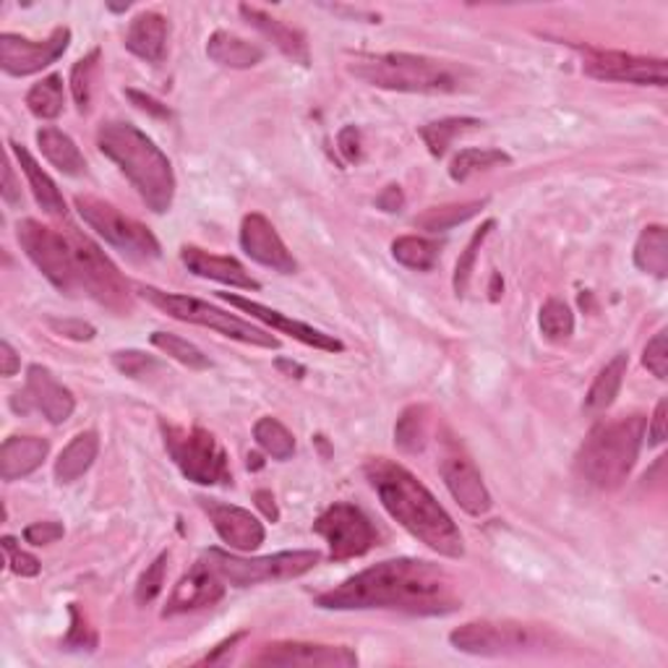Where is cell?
<instances>
[{
  "mask_svg": "<svg viewBox=\"0 0 668 668\" xmlns=\"http://www.w3.org/2000/svg\"><path fill=\"white\" fill-rule=\"evenodd\" d=\"M71 617H73V627H71V632H68L66 642H63L66 648H68V650H71V648H79V650H95L97 637H95L92 629H89L87 625H84L81 613H79V609H76V606H71Z\"/></svg>",
  "mask_w": 668,
  "mask_h": 668,
  "instance_id": "c3c4849f",
  "label": "cell"
},
{
  "mask_svg": "<svg viewBox=\"0 0 668 668\" xmlns=\"http://www.w3.org/2000/svg\"><path fill=\"white\" fill-rule=\"evenodd\" d=\"M627 366H629V355L619 353L601 369V374L596 376L593 386H590L588 397H584V407H588L590 413H601V410H606L613 400H617L621 382H625L627 376Z\"/></svg>",
  "mask_w": 668,
  "mask_h": 668,
  "instance_id": "1f68e13d",
  "label": "cell"
},
{
  "mask_svg": "<svg viewBox=\"0 0 668 668\" xmlns=\"http://www.w3.org/2000/svg\"><path fill=\"white\" fill-rule=\"evenodd\" d=\"M392 256L402 267L429 272L439 262V243L429 238H418V235H405L392 243Z\"/></svg>",
  "mask_w": 668,
  "mask_h": 668,
  "instance_id": "836d02e7",
  "label": "cell"
},
{
  "mask_svg": "<svg viewBox=\"0 0 668 668\" xmlns=\"http://www.w3.org/2000/svg\"><path fill=\"white\" fill-rule=\"evenodd\" d=\"M76 209H79L84 223L124 254L134 256V259H157L159 256V240L155 233L136 219L126 217L112 204L95 199V196H76Z\"/></svg>",
  "mask_w": 668,
  "mask_h": 668,
  "instance_id": "8fae6325",
  "label": "cell"
},
{
  "mask_svg": "<svg viewBox=\"0 0 668 668\" xmlns=\"http://www.w3.org/2000/svg\"><path fill=\"white\" fill-rule=\"evenodd\" d=\"M541 332L543 337L553 340V343H564L572 337L574 332V314L564 301L551 298L543 303L541 308Z\"/></svg>",
  "mask_w": 668,
  "mask_h": 668,
  "instance_id": "60d3db41",
  "label": "cell"
},
{
  "mask_svg": "<svg viewBox=\"0 0 668 668\" xmlns=\"http://www.w3.org/2000/svg\"><path fill=\"white\" fill-rule=\"evenodd\" d=\"M582 71L598 81H625L640 87H666L668 63L664 58L629 56L621 50H584Z\"/></svg>",
  "mask_w": 668,
  "mask_h": 668,
  "instance_id": "5bb4252c",
  "label": "cell"
},
{
  "mask_svg": "<svg viewBox=\"0 0 668 668\" xmlns=\"http://www.w3.org/2000/svg\"><path fill=\"white\" fill-rule=\"evenodd\" d=\"M207 56L225 68H254L264 60V50L230 32H215L207 42Z\"/></svg>",
  "mask_w": 668,
  "mask_h": 668,
  "instance_id": "f546056e",
  "label": "cell"
},
{
  "mask_svg": "<svg viewBox=\"0 0 668 668\" xmlns=\"http://www.w3.org/2000/svg\"><path fill=\"white\" fill-rule=\"evenodd\" d=\"M642 363L652 371V376L666 379L668 374V345H666V332H658L656 337L650 340L648 347H645Z\"/></svg>",
  "mask_w": 668,
  "mask_h": 668,
  "instance_id": "bcb514c9",
  "label": "cell"
},
{
  "mask_svg": "<svg viewBox=\"0 0 668 668\" xmlns=\"http://www.w3.org/2000/svg\"><path fill=\"white\" fill-rule=\"evenodd\" d=\"M340 151H343L345 159L351 163H358L361 159V134L355 126H347L343 134H340Z\"/></svg>",
  "mask_w": 668,
  "mask_h": 668,
  "instance_id": "816d5d0a",
  "label": "cell"
},
{
  "mask_svg": "<svg viewBox=\"0 0 668 668\" xmlns=\"http://www.w3.org/2000/svg\"><path fill=\"white\" fill-rule=\"evenodd\" d=\"M76 259V277H79V293L100 303V306L116 311V314H128L134 306L128 283L120 275L116 264L102 254V248L87 238V235L76 233L68 227Z\"/></svg>",
  "mask_w": 668,
  "mask_h": 668,
  "instance_id": "ba28073f",
  "label": "cell"
},
{
  "mask_svg": "<svg viewBox=\"0 0 668 668\" xmlns=\"http://www.w3.org/2000/svg\"><path fill=\"white\" fill-rule=\"evenodd\" d=\"M3 199L11 207H19L21 204V188L17 186V178H13V167L6 163L3 165Z\"/></svg>",
  "mask_w": 668,
  "mask_h": 668,
  "instance_id": "db71d44e",
  "label": "cell"
},
{
  "mask_svg": "<svg viewBox=\"0 0 668 668\" xmlns=\"http://www.w3.org/2000/svg\"><path fill=\"white\" fill-rule=\"evenodd\" d=\"M17 238L21 248H24V254L35 262V267L40 269L60 293H79V277H76V259L68 230L60 233L56 227L37 223V219H24V223H19L17 227Z\"/></svg>",
  "mask_w": 668,
  "mask_h": 668,
  "instance_id": "30bf717a",
  "label": "cell"
},
{
  "mask_svg": "<svg viewBox=\"0 0 668 668\" xmlns=\"http://www.w3.org/2000/svg\"><path fill=\"white\" fill-rule=\"evenodd\" d=\"M318 551H283L272 557L240 559L219 549H209L207 564L235 588H248V584L262 582H283L311 572L318 564Z\"/></svg>",
  "mask_w": 668,
  "mask_h": 668,
  "instance_id": "9c48e42d",
  "label": "cell"
},
{
  "mask_svg": "<svg viewBox=\"0 0 668 668\" xmlns=\"http://www.w3.org/2000/svg\"><path fill=\"white\" fill-rule=\"evenodd\" d=\"M497 227V223L493 219H485V223L478 227L473 238H470V243L465 246V250H462V256L458 259V267H454V293L458 295H465L468 293V285H470V275H473L475 269V259H478V250H481L483 240L489 238V233Z\"/></svg>",
  "mask_w": 668,
  "mask_h": 668,
  "instance_id": "b9f144b4",
  "label": "cell"
},
{
  "mask_svg": "<svg viewBox=\"0 0 668 668\" xmlns=\"http://www.w3.org/2000/svg\"><path fill=\"white\" fill-rule=\"evenodd\" d=\"M442 478L446 489L454 497V501L473 518H481L491 510V493L485 489L481 473L473 465V460H468L465 454H446L442 460Z\"/></svg>",
  "mask_w": 668,
  "mask_h": 668,
  "instance_id": "44dd1931",
  "label": "cell"
},
{
  "mask_svg": "<svg viewBox=\"0 0 668 668\" xmlns=\"http://www.w3.org/2000/svg\"><path fill=\"white\" fill-rule=\"evenodd\" d=\"M478 126H481V120L478 118H444V120H436V124L423 126L421 139L426 141L431 155L442 157L460 134L473 131V128H478Z\"/></svg>",
  "mask_w": 668,
  "mask_h": 668,
  "instance_id": "e575fe53",
  "label": "cell"
},
{
  "mask_svg": "<svg viewBox=\"0 0 668 668\" xmlns=\"http://www.w3.org/2000/svg\"><path fill=\"white\" fill-rule=\"evenodd\" d=\"M645 415H625L590 431L577 454V470L590 485L613 491L632 473L645 439Z\"/></svg>",
  "mask_w": 668,
  "mask_h": 668,
  "instance_id": "5b68a950",
  "label": "cell"
},
{
  "mask_svg": "<svg viewBox=\"0 0 668 668\" xmlns=\"http://www.w3.org/2000/svg\"><path fill=\"white\" fill-rule=\"evenodd\" d=\"M3 551L9 553V567L13 574H19V577L40 574V561H37L32 553L21 551L13 538H3Z\"/></svg>",
  "mask_w": 668,
  "mask_h": 668,
  "instance_id": "7dc6e473",
  "label": "cell"
},
{
  "mask_svg": "<svg viewBox=\"0 0 668 668\" xmlns=\"http://www.w3.org/2000/svg\"><path fill=\"white\" fill-rule=\"evenodd\" d=\"M180 262H184L186 269L194 272L196 277L215 279V283L240 287V291H259L262 287L233 256H217L196 246H184L180 248Z\"/></svg>",
  "mask_w": 668,
  "mask_h": 668,
  "instance_id": "603a6c76",
  "label": "cell"
},
{
  "mask_svg": "<svg viewBox=\"0 0 668 668\" xmlns=\"http://www.w3.org/2000/svg\"><path fill=\"white\" fill-rule=\"evenodd\" d=\"M650 444H664L666 442V400H660L656 405V413H652V423L648 429Z\"/></svg>",
  "mask_w": 668,
  "mask_h": 668,
  "instance_id": "f5cc1de1",
  "label": "cell"
},
{
  "mask_svg": "<svg viewBox=\"0 0 668 668\" xmlns=\"http://www.w3.org/2000/svg\"><path fill=\"white\" fill-rule=\"evenodd\" d=\"M128 97H131V100L136 102V108L149 110L151 116H159V118L170 116V112H167V108H163V105H159L157 100H151V97H147V95H139V92H134V89H128Z\"/></svg>",
  "mask_w": 668,
  "mask_h": 668,
  "instance_id": "6f0895ef",
  "label": "cell"
},
{
  "mask_svg": "<svg viewBox=\"0 0 668 668\" xmlns=\"http://www.w3.org/2000/svg\"><path fill=\"white\" fill-rule=\"evenodd\" d=\"M240 246L254 262L279 272V275H293L298 262L287 250L285 240L279 238L275 225L264 215H248L240 225Z\"/></svg>",
  "mask_w": 668,
  "mask_h": 668,
  "instance_id": "ac0fdd59",
  "label": "cell"
},
{
  "mask_svg": "<svg viewBox=\"0 0 668 668\" xmlns=\"http://www.w3.org/2000/svg\"><path fill=\"white\" fill-rule=\"evenodd\" d=\"M379 207H382L384 212H400L402 204H405V196H402L400 186H386L384 194L379 196L376 199Z\"/></svg>",
  "mask_w": 668,
  "mask_h": 668,
  "instance_id": "9f6ffc18",
  "label": "cell"
},
{
  "mask_svg": "<svg viewBox=\"0 0 668 668\" xmlns=\"http://www.w3.org/2000/svg\"><path fill=\"white\" fill-rule=\"evenodd\" d=\"M429 442V410L423 405L407 407L405 413L397 418V426H394V444L402 452H423V446Z\"/></svg>",
  "mask_w": 668,
  "mask_h": 668,
  "instance_id": "d6a6232c",
  "label": "cell"
},
{
  "mask_svg": "<svg viewBox=\"0 0 668 668\" xmlns=\"http://www.w3.org/2000/svg\"><path fill=\"white\" fill-rule=\"evenodd\" d=\"M347 71L369 87L410 95H452L473 79L465 66L410 52H355Z\"/></svg>",
  "mask_w": 668,
  "mask_h": 668,
  "instance_id": "277c9868",
  "label": "cell"
},
{
  "mask_svg": "<svg viewBox=\"0 0 668 668\" xmlns=\"http://www.w3.org/2000/svg\"><path fill=\"white\" fill-rule=\"evenodd\" d=\"M50 330L58 332L60 337H68V340H79V343H84V340H92L95 337V326L87 324V322H76V318H48Z\"/></svg>",
  "mask_w": 668,
  "mask_h": 668,
  "instance_id": "681fc988",
  "label": "cell"
},
{
  "mask_svg": "<svg viewBox=\"0 0 668 668\" xmlns=\"http://www.w3.org/2000/svg\"><path fill=\"white\" fill-rule=\"evenodd\" d=\"M254 439L269 458L291 460L295 452V439L277 418H262L254 426Z\"/></svg>",
  "mask_w": 668,
  "mask_h": 668,
  "instance_id": "74e56055",
  "label": "cell"
},
{
  "mask_svg": "<svg viewBox=\"0 0 668 668\" xmlns=\"http://www.w3.org/2000/svg\"><path fill=\"white\" fill-rule=\"evenodd\" d=\"M223 582H225L223 577H219L207 561H199L191 572L180 577L173 596L167 598L163 617H176V613L196 611V609H204V606H215L217 601H223L225 596Z\"/></svg>",
  "mask_w": 668,
  "mask_h": 668,
  "instance_id": "7402d4cb",
  "label": "cell"
},
{
  "mask_svg": "<svg viewBox=\"0 0 668 668\" xmlns=\"http://www.w3.org/2000/svg\"><path fill=\"white\" fill-rule=\"evenodd\" d=\"M202 510L209 514L217 536L235 551H254L264 543V525L248 510L223 504L215 499H199Z\"/></svg>",
  "mask_w": 668,
  "mask_h": 668,
  "instance_id": "ffe728a7",
  "label": "cell"
},
{
  "mask_svg": "<svg viewBox=\"0 0 668 668\" xmlns=\"http://www.w3.org/2000/svg\"><path fill=\"white\" fill-rule=\"evenodd\" d=\"M254 499H256V507H259V510L264 512V518L272 520V522L279 520V510H277V504H275V497H272L269 491H264V489L256 491Z\"/></svg>",
  "mask_w": 668,
  "mask_h": 668,
  "instance_id": "680465c9",
  "label": "cell"
},
{
  "mask_svg": "<svg viewBox=\"0 0 668 668\" xmlns=\"http://www.w3.org/2000/svg\"><path fill=\"white\" fill-rule=\"evenodd\" d=\"M151 345H155L157 351H163L165 355H170V358H176L178 363H184V366H188V369H194V371H207L209 369L207 355H204L194 343H188V340L178 337V334L155 332V334H151Z\"/></svg>",
  "mask_w": 668,
  "mask_h": 668,
  "instance_id": "ab89813d",
  "label": "cell"
},
{
  "mask_svg": "<svg viewBox=\"0 0 668 668\" xmlns=\"http://www.w3.org/2000/svg\"><path fill=\"white\" fill-rule=\"evenodd\" d=\"M277 366H279V369H285V371H287V374H291V376L295 374V379H301V376H303V366H298V363H287V361H279V363H277Z\"/></svg>",
  "mask_w": 668,
  "mask_h": 668,
  "instance_id": "91938a15",
  "label": "cell"
},
{
  "mask_svg": "<svg viewBox=\"0 0 668 668\" xmlns=\"http://www.w3.org/2000/svg\"><path fill=\"white\" fill-rule=\"evenodd\" d=\"M512 157L504 155L501 149H462L458 157L452 159L450 165V176L454 180H468L470 176L481 170H491L497 165H510Z\"/></svg>",
  "mask_w": 668,
  "mask_h": 668,
  "instance_id": "8d00e7d4",
  "label": "cell"
},
{
  "mask_svg": "<svg viewBox=\"0 0 668 668\" xmlns=\"http://www.w3.org/2000/svg\"><path fill=\"white\" fill-rule=\"evenodd\" d=\"M50 444L40 436H11L0 446V478L3 481H19L29 473H35L48 458Z\"/></svg>",
  "mask_w": 668,
  "mask_h": 668,
  "instance_id": "d4e9b609",
  "label": "cell"
},
{
  "mask_svg": "<svg viewBox=\"0 0 668 668\" xmlns=\"http://www.w3.org/2000/svg\"><path fill=\"white\" fill-rule=\"evenodd\" d=\"M24 538L32 546H50L63 538V525L60 522H35L24 530Z\"/></svg>",
  "mask_w": 668,
  "mask_h": 668,
  "instance_id": "f907efd6",
  "label": "cell"
},
{
  "mask_svg": "<svg viewBox=\"0 0 668 668\" xmlns=\"http://www.w3.org/2000/svg\"><path fill=\"white\" fill-rule=\"evenodd\" d=\"M165 42L167 21L155 11L139 13L126 32V48L131 50L136 58L147 60V63H159V60L165 58Z\"/></svg>",
  "mask_w": 668,
  "mask_h": 668,
  "instance_id": "484cf974",
  "label": "cell"
},
{
  "mask_svg": "<svg viewBox=\"0 0 668 668\" xmlns=\"http://www.w3.org/2000/svg\"><path fill=\"white\" fill-rule=\"evenodd\" d=\"M165 567H167V551L159 553V557L147 567V572L141 574L139 584H136V601H139L141 606L151 603L159 593H163Z\"/></svg>",
  "mask_w": 668,
  "mask_h": 668,
  "instance_id": "ee69618b",
  "label": "cell"
},
{
  "mask_svg": "<svg viewBox=\"0 0 668 668\" xmlns=\"http://www.w3.org/2000/svg\"><path fill=\"white\" fill-rule=\"evenodd\" d=\"M366 478L382 499L384 510L418 541L446 559H460L465 553L460 528L454 525V520L439 504L434 493L407 468L386 458H376L366 462Z\"/></svg>",
  "mask_w": 668,
  "mask_h": 668,
  "instance_id": "7a4b0ae2",
  "label": "cell"
},
{
  "mask_svg": "<svg viewBox=\"0 0 668 668\" xmlns=\"http://www.w3.org/2000/svg\"><path fill=\"white\" fill-rule=\"evenodd\" d=\"M100 452V436L95 431H81L71 439V444L58 454L56 460V478L58 483H73L92 468Z\"/></svg>",
  "mask_w": 668,
  "mask_h": 668,
  "instance_id": "83f0119b",
  "label": "cell"
},
{
  "mask_svg": "<svg viewBox=\"0 0 668 668\" xmlns=\"http://www.w3.org/2000/svg\"><path fill=\"white\" fill-rule=\"evenodd\" d=\"M240 17L246 19L254 29H259L264 37H269L283 56H287L301 66L311 63L308 42H306V37H303V32H298V29L287 27L285 21L269 17L267 11L256 9V6H240Z\"/></svg>",
  "mask_w": 668,
  "mask_h": 668,
  "instance_id": "cb8c5ba5",
  "label": "cell"
},
{
  "mask_svg": "<svg viewBox=\"0 0 668 668\" xmlns=\"http://www.w3.org/2000/svg\"><path fill=\"white\" fill-rule=\"evenodd\" d=\"M112 366H116L120 374L139 379V376H147L151 369H157V361L151 358V355L139 351H118L112 353Z\"/></svg>",
  "mask_w": 668,
  "mask_h": 668,
  "instance_id": "f6af8a7d",
  "label": "cell"
},
{
  "mask_svg": "<svg viewBox=\"0 0 668 668\" xmlns=\"http://www.w3.org/2000/svg\"><path fill=\"white\" fill-rule=\"evenodd\" d=\"M256 666H334L351 668L358 664V656L343 645H318V642H269L262 645L256 656H250Z\"/></svg>",
  "mask_w": 668,
  "mask_h": 668,
  "instance_id": "2e32d148",
  "label": "cell"
},
{
  "mask_svg": "<svg viewBox=\"0 0 668 668\" xmlns=\"http://www.w3.org/2000/svg\"><path fill=\"white\" fill-rule=\"evenodd\" d=\"M19 397L21 402L13 397V407H17L19 413H27L29 407H37L52 426L66 423L76 410V397L71 390H66L45 366H29L27 386Z\"/></svg>",
  "mask_w": 668,
  "mask_h": 668,
  "instance_id": "e0dca14e",
  "label": "cell"
},
{
  "mask_svg": "<svg viewBox=\"0 0 668 668\" xmlns=\"http://www.w3.org/2000/svg\"><path fill=\"white\" fill-rule=\"evenodd\" d=\"M27 105L37 118H58L60 112H63V79H60L58 73H52L40 84H35L27 95Z\"/></svg>",
  "mask_w": 668,
  "mask_h": 668,
  "instance_id": "d590c367",
  "label": "cell"
},
{
  "mask_svg": "<svg viewBox=\"0 0 668 668\" xmlns=\"http://www.w3.org/2000/svg\"><path fill=\"white\" fill-rule=\"evenodd\" d=\"M37 144H40L45 159L50 165H56L63 176H84L87 163H84V155L71 136L58 131L56 126H45L37 131Z\"/></svg>",
  "mask_w": 668,
  "mask_h": 668,
  "instance_id": "f1b7e54d",
  "label": "cell"
},
{
  "mask_svg": "<svg viewBox=\"0 0 668 668\" xmlns=\"http://www.w3.org/2000/svg\"><path fill=\"white\" fill-rule=\"evenodd\" d=\"M159 429H163L167 454H170L173 462H176L188 481L199 485L233 483L230 462H227L223 444L209 431L199 426L184 429L167 421L159 423Z\"/></svg>",
  "mask_w": 668,
  "mask_h": 668,
  "instance_id": "52a82bcc",
  "label": "cell"
},
{
  "mask_svg": "<svg viewBox=\"0 0 668 668\" xmlns=\"http://www.w3.org/2000/svg\"><path fill=\"white\" fill-rule=\"evenodd\" d=\"M450 642L460 652L470 656H504L541 645V632L536 627L518 625V621H468L454 629Z\"/></svg>",
  "mask_w": 668,
  "mask_h": 668,
  "instance_id": "4fadbf2b",
  "label": "cell"
},
{
  "mask_svg": "<svg viewBox=\"0 0 668 668\" xmlns=\"http://www.w3.org/2000/svg\"><path fill=\"white\" fill-rule=\"evenodd\" d=\"M637 269L664 279L668 275V233L664 225H650L635 243Z\"/></svg>",
  "mask_w": 668,
  "mask_h": 668,
  "instance_id": "4dcf8cb0",
  "label": "cell"
},
{
  "mask_svg": "<svg viewBox=\"0 0 668 668\" xmlns=\"http://www.w3.org/2000/svg\"><path fill=\"white\" fill-rule=\"evenodd\" d=\"M136 293L139 298H144L151 306L165 311L167 316L178 318V322H188V324H199V326H209L223 334V337L238 340V343L246 345H256V347H269V351H277L279 340L272 337L267 330H259L250 322H243L240 316L227 314L223 308L209 306L207 301L191 298V295H176V293H165L157 291V287L149 285H136Z\"/></svg>",
  "mask_w": 668,
  "mask_h": 668,
  "instance_id": "8992f818",
  "label": "cell"
},
{
  "mask_svg": "<svg viewBox=\"0 0 668 668\" xmlns=\"http://www.w3.org/2000/svg\"><path fill=\"white\" fill-rule=\"evenodd\" d=\"M452 577L423 559H390L363 569L337 588L316 596V606L332 611L394 609L436 617L458 609Z\"/></svg>",
  "mask_w": 668,
  "mask_h": 668,
  "instance_id": "6da1fadb",
  "label": "cell"
},
{
  "mask_svg": "<svg viewBox=\"0 0 668 668\" xmlns=\"http://www.w3.org/2000/svg\"><path fill=\"white\" fill-rule=\"evenodd\" d=\"M19 355H17V351H13L11 347V343H0V374L3 376H13L19 371Z\"/></svg>",
  "mask_w": 668,
  "mask_h": 668,
  "instance_id": "11a10c76",
  "label": "cell"
},
{
  "mask_svg": "<svg viewBox=\"0 0 668 668\" xmlns=\"http://www.w3.org/2000/svg\"><path fill=\"white\" fill-rule=\"evenodd\" d=\"M97 147L131 180L147 207L163 215L176 199V173L165 151L134 124L108 120L97 131Z\"/></svg>",
  "mask_w": 668,
  "mask_h": 668,
  "instance_id": "3957f363",
  "label": "cell"
},
{
  "mask_svg": "<svg viewBox=\"0 0 668 668\" xmlns=\"http://www.w3.org/2000/svg\"><path fill=\"white\" fill-rule=\"evenodd\" d=\"M71 42V29L58 27L48 40L35 42L17 35H0V68L11 76H32L63 56Z\"/></svg>",
  "mask_w": 668,
  "mask_h": 668,
  "instance_id": "9a60e30c",
  "label": "cell"
},
{
  "mask_svg": "<svg viewBox=\"0 0 668 668\" xmlns=\"http://www.w3.org/2000/svg\"><path fill=\"white\" fill-rule=\"evenodd\" d=\"M219 298L227 301L235 308L246 311V314H250L254 318H259L262 324L272 326V330L291 334V337L298 340V343L308 345V347H316V351H326V353H343L345 351V345L340 343L337 337H332V334L318 332V330H314V326L295 322V318H287L285 314H279V311H275V308L262 306V303H256L250 298H240V295H235V293H219Z\"/></svg>",
  "mask_w": 668,
  "mask_h": 668,
  "instance_id": "d6986e66",
  "label": "cell"
},
{
  "mask_svg": "<svg viewBox=\"0 0 668 668\" xmlns=\"http://www.w3.org/2000/svg\"><path fill=\"white\" fill-rule=\"evenodd\" d=\"M9 147L13 155H17L21 170H24V176L29 180V188H32L35 199L42 207V212H48V215H52V217H66V199H63V194L58 191L56 180H52L48 173L37 165V159L29 155V149L24 147V144L11 141Z\"/></svg>",
  "mask_w": 668,
  "mask_h": 668,
  "instance_id": "4316f807",
  "label": "cell"
},
{
  "mask_svg": "<svg viewBox=\"0 0 668 668\" xmlns=\"http://www.w3.org/2000/svg\"><path fill=\"white\" fill-rule=\"evenodd\" d=\"M485 202H468V204H450V207H436L429 209L426 215H421L415 219L418 227L429 233H439V230H452L462 223H468L470 217H475L478 212L483 209Z\"/></svg>",
  "mask_w": 668,
  "mask_h": 668,
  "instance_id": "f35d334b",
  "label": "cell"
},
{
  "mask_svg": "<svg viewBox=\"0 0 668 668\" xmlns=\"http://www.w3.org/2000/svg\"><path fill=\"white\" fill-rule=\"evenodd\" d=\"M97 60H100V50H92L89 56L76 60L71 71V92H73L76 108L81 112H87L89 102H92V79L97 71Z\"/></svg>",
  "mask_w": 668,
  "mask_h": 668,
  "instance_id": "7bdbcfd3",
  "label": "cell"
},
{
  "mask_svg": "<svg viewBox=\"0 0 668 668\" xmlns=\"http://www.w3.org/2000/svg\"><path fill=\"white\" fill-rule=\"evenodd\" d=\"M314 530L330 543L332 561H347L363 557L379 543L376 528L358 507L337 501L330 510H324L314 522Z\"/></svg>",
  "mask_w": 668,
  "mask_h": 668,
  "instance_id": "7c38bea8",
  "label": "cell"
}]
</instances>
